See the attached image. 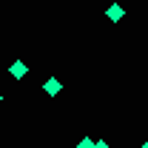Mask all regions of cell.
Returning a JSON list of instances; mask_svg holds the SVG:
<instances>
[{
    "label": "cell",
    "instance_id": "2",
    "mask_svg": "<svg viewBox=\"0 0 148 148\" xmlns=\"http://www.w3.org/2000/svg\"><path fill=\"white\" fill-rule=\"evenodd\" d=\"M108 17L114 20V23H117V20L123 17V9H120V6H111V9H108Z\"/></svg>",
    "mask_w": 148,
    "mask_h": 148
},
{
    "label": "cell",
    "instance_id": "3",
    "mask_svg": "<svg viewBox=\"0 0 148 148\" xmlns=\"http://www.w3.org/2000/svg\"><path fill=\"white\" fill-rule=\"evenodd\" d=\"M23 74H26V66L23 63H14L12 66V77H23Z\"/></svg>",
    "mask_w": 148,
    "mask_h": 148
},
{
    "label": "cell",
    "instance_id": "5",
    "mask_svg": "<svg viewBox=\"0 0 148 148\" xmlns=\"http://www.w3.org/2000/svg\"><path fill=\"white\" fill-rule=\"evenodd\" d=\"M94 148H108V143H103V140H97V143H94Z\"/></svg>",
    "mask_w": 148,
    "mask_h": 148
},
{
    "label": "cell",
    "instance_id": "1",
    "mask_svg": "<svg viewBox=\"0 0 148 148\" xmlns=\"http://www.w3.org/2000/svg\"><path fill=\"white\" fill-rule=\"evenodd\" d=\"M57 91H60V83H57L54 77H51V80H46V94H51V97H54Z\"/></svg>",
    "mask_w": 148,
    "mask_h": 148
},
{
    "label": "cell",
    "instance_id": "6",
    "mask_svg": "<svg viewBox=\"0 0 148 148\" xmlns=\"http://www.w3.org/2000/svg\"><path fill=\"white\" fill-rule=\"evenodd\" d=\"M143 148H148V143H145V145H143Z\"/></svg>",
    "mask_w": 148,
    "mask_h": 148
},
{
    "label": "cell",
    "instance_id": "4",
    "mask_svg": "<svg viewBox=\"0 0 148 148\" xmlns=\"http://www.w3.org/2000/svg\"><path fill=\"white\" fill-rule=\"evenodd\" d=\"M80 148H94V143H91V140H83V143H80Z\"/></svg>",
    "mask_w": 148,
    "mask_h": 148
}]
</instances>
